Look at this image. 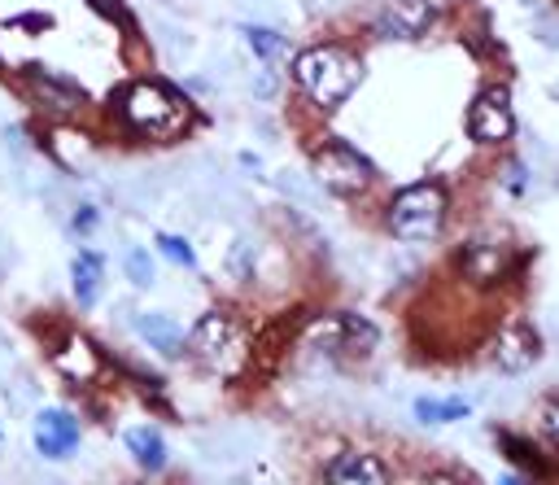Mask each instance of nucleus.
<instances>
[{
	"label": "nucleus",
	"mask_w": 559,
	"mask_h": 485,
	"mask_svg": "<svg viewBox=\"0 0 559 485\" xmlns=\"http://www.w3.org/2000/svg\"><path fill=\"white\" fill-rule=\"evenodd\" d=\"M415 485H459L450 472H424V476H415Z\"/></svg>",
	"instance_id": "22"
},
{
	"label": "nucleus",
	"mask_w": 559,
	"mask_h": 485,
	"mask_svg": "<svg viewBox=\"0 0 559 485\" xmlns=\"http://www.w3.org/2000/svg\"><path fill=\"white\" fill-rule=\"evenodd\" d=\"M118 114L140 131V135H153V140H166V135H179L192 118L188 100L157 83V79H135L122 96H118Z\"/></svg>",
	"instance_id": "2"
},
{
	"label": "nucleus",
	"mask_w": 559,
	"mask_h": 485,
	"mask_svg": "<svg viewBox=\"0 0 559 485\" xmlns=\"http://www.w3.org/2000/svg\"><path fill=\"white\" fill-rule=\"evenodd\" d=\"M314 179L341 197H358L376 184V166L345 140H328L319 153H314Z\"/></svg>",
	"instance_id": "4"
},
{
	"label": "nucleus",
	"mask_w": 559,
	"mask_h": 485,
	"mask_svg": "<svg viewBox=\"0 0 559 485\" xmlns=\"http://www.w3.org/2000/svg\"><path fill=\"white\" fill-rule=\"evenodd\" d=\"M122 267H127V280H131V284H140V288L153 284V258H148L144 249H131Z\"/></svg>",
	"instance_id": "19"
},
{
	"label": "nucleus",
	"mask_w": 559,
	"mask_h": 485,
	"mask_svg": "<svg viewBox=\"0 0 559 485\" xmlns=\"http://www.w3.org/2000/svg\"><path fill=\"white\" fill-rule=\"evenodd\" d=\"M432 17H437L432 0H384V9L376 17V31L384 39H419L432 26Z\"/></svg>",
	"instance_id": "7"
},
{
	"label": "nucleus",
	"mask_w": 559,
	"mask_h": 485,
	"mask_svg": "<svg viewBox=\"0 0 559 485\" xmlns=\"http://www.w3.org/2000/svg\"><path fill=\"white\" fill-rule=\"evenodd\" d=\"M293 74H297V87L319 109H336L362 83V61L341 44H314V48L297 52Z\"/></svg>",
	"instance_id": "1"
},
{
	"label": "nucleus",
	"mask_w": 559,
	"mask_h": 485,
	"mask_svg": "<svg viewBox=\"0 0 559 485\" xmlns=\"http://www.w3.org/2000/svg\"><path fill=\"white\" fill-rule=\"evenodd\" d=\"M135 328H140V336H144L157 354H166V358L183 354V332H179V323H170L166 315H140Z\"/></svg>",
	"instance_id": "12"
},
{
	"label": "nucleus",
	"mask_w": 559,
	"mask_h": 485,
	"mask_svg": "<svg viewBox=\"0 0 559 485\" xmlns=\"http://www.w3.org/2000/svg\"><path fill=\"white\" fill-rule=\"evenodd\" d=\"M511 131H515L511 92H507L502 83H493V87H485V92L472 100V109H467V135H472L476 144H502Z\"/></svg>",
	"instance_id": "6"
},
{
	"label": "nucleus",
	"mask_w": 559,
	"mask_h": 485,
	"mask_svg": "<svg viewBox=\"0 0 559 485\" xmlns=\"http://www.w3.org/2000/svg\"><path fill=\"white\" fill-rule=\"evenodd\" d=\"M498 446H502V450H507V459H511L515 468H524L528 476H546V472H550V463H546V459H542L524 437H515V433H498Z\"/></svg>",
	"instance_id": "16"
},
{
	"label": "nucleus",
	"mask_w": 559,
	"mask_h": 485,
	"mask_svg": "<svg viewBox=\"0 0 559 485\" xmlns=\"http://www.w3.org/2000/svg\"><path fill=\"white\" fill-rule=\"evenodd\" d=\"M96 13H105V17H118V22H127V9H122V0H87Z\"/></svg>",
	"instance_id": "21"
},
{
	"label": "nucleus",
	"mask_w": 559,
	"mask_h": 485,
	"mask_svg": "<svg viewBox=\"0 0 559 485\" xmlns=\"http://www.w3.org/2000/svg\"><path fill=\"white\" fill-rule=\"evenodd\" d=\"M498 485H524V481H515V476H502V481H498Z\"/></svg>",
	"instance_id": "25"
},
{
	"label": "nucleus",
	"mask_w": 559,
	"mask_h": 485,
	"mask_svg": "<svg viewBox=\"0 0 559 485\" xmlns=\"http://www.w3.org/2000/svg\"><path fill=\"white\" fill-rule=\"evenodd\" d=\"M70 284H74V297L83 301V306H92L96 301V293H100V258L96 253H74V262H70Z\"/></svg>",
	"instance_id": "13"
},
{
	"label": "nucleus",
	"mask_w": 559,
	"mask_h": 485,
	"mask_svg": "<svg viewBox=\"0 0 559 485\" xmlns=\"http://www.w3.org/2000/svg\"><path fill=\"white\" fill-rule=\"evenodd\" d=\"M328 485H389V472L367 450H341L328 463Z\"/></svg>",
	"instance_id": "11"
},
{
	"label": "nucleus",
	"mask_w": 559,
	"mask_h": 485,
	"mask_svg": "<svg viewBox=\"0 0 559 485\" xmlns=\"http://www.w3.org/2000/svg\"><path fill=\"white\" fill-rule=\"evenodd\" d=\"M542 433L555 441V402H546V406H542Z\"/></svg>",
	"instance_id": "23"
},
{
	"label": "nucleus",
	"mask_w": 559,
	"mask_h": 485,
	"mask_svg": "<svg viewBox=\"0 0 559 485\" xmlns=\"http://www.w3.org/2000/svg\"><path fill=\"white\" fill-rule=\"evenodd\" d=\"M35 92H39V96H44L52 109H61V114L79 109V100H83V92H79L74 83L57 79V74H35Z\"/></svg>",
	"instance_id": "15"
},
{
	"label": "nucleus",
	"mask_w": 559,
	"mask_h": 485,
	"mask_svg": "<svg viewBox=\"0 0 559 485\" xmlns=\"http://www.w3.org/2000/svg\"><path fill=\"white\" fill-rule=\"evenodd\" d=\"M96 223V214H92V205H83V214H79V232H87Z\"/></svg>",
	"instance_id": "24"
},
{
	"label": "nucleus",
	"mask_w": 559,
	"mask_h": 485,
	"mask_svg": "<svg viewBox=\"0 0 559 485\" xmlns=\"http://www.w3.org/2000/svg\"><path fill=\"white\" fill-rule=\"evenodd\" d=\"M415 415L424 419V424H454V419H463L467 415V402L463 398H419L415 402Z\"/></svg>",
	"instance_id": "17"
},
{
	"label": "nucleus",
	"mask_w": 559,
	"mask_h": 485,
	"mask_svg": "<svg viewBox=\"0 0 559 485\" xmlns=\"http://www.w3.org/2000/svg\"><path fill=\"white\" fill-rule=\"evenodd\" d=\"M183 350H192L201 363H223V358L236 350V323H231L223 310H210V315L183 336Z\"/></svg>",
	"instance_id": "8"
},
{
	"label": "nucleus",
	"mask_w": 559,
	"mask_h": 485,
	"mask_svg": "<svg viewBox=\"0 0 559 485\" xmlns=\"http://www.w3.org/2000/svg\"><path fill=\"white\" fill-rule=\"evenodd\" d=\"M157 245H162V253H166L170 262H179V267H192V262H197V253H192V245H188L183 236H157Z\"/></svg>",
	"instance_id": "20"
},
{
	"label": "nucleus",
	"mask_w": 559,
	"mask_h": 485,
	"mask_svg": "<svg viewBox=\"0 0 559 485\" xmlns=\"http://www.w3.org/2000/svg\"><path fill=\"white\" fill-rule=\"evenodd\" d=\"M441 218H445V188L432 179L411 184L389 201V232L397 240H432L441 232Z\"/></svg>",
	"instance_id": "3"
},
{
	"label": "nucleus",
	"mask_w": 559,
	"mask_h": 485,
	"mask_svg": "<svg viewBox=\"0 0 559 485\" xmlns=\"http://www.w3.org/2000/svg\"><path fill=\"white\" fill-rule=\"evenodd\" d=\"M74 446H79V419L70 411L52 406V411L35 415V450L44 459H66Z\"/></svg>",
	"instance_id": "9"
},
{
	"label": "nucleus",
	"mask_w": 559,
	"mask_h": 485,
	"mask_svg": "<svg viewBox=\"0 0 559 485\" xmlns=\"http://www.w3.org/2000/svg\"><path fill=\"white\" fill-rule=\"evenodd\" d=\"M127 450H131L135 463H144L148 472L166 468V441L157 437V428H131V433H127Z\"/></svg>",
	"instance_id": "14"
},
{
	"label": "nucleus",
	"mask_w": 559,
	"mask_h": 485,
	"mask_svg": "<svg viewBox=\"0 0 559 485\" xmlns=\"http://www.w3.org/2000/svg\"><path fill=\"white\" fill-rule=\"evenodd\" d=\"M310 345L328 358H367L380 345V332L362 315H328L310 323Z\"/></svg>",
	"instance_id": "5"
},
{
	"label": "nucleus",
	"mask_w": 559,
	"mask_h": 485,
	"mask_svg": "<svg viewBox=\"0 0 559 485\" xmlns=\"http://www.w3.org/2000/svg\"><path fill=\"white\" fill-rule=\"evenodd\" d=\"M537 354H542V341H537V332L528 323H507L498 332V341H493V363L502 371H524V367L537 363Z\"/></svg>",
	"instance_id": "10"
},
{
	"label": "nucleus",
	"mask_w": 559,
	"mask_h": 485,
	"mask_svg": "<svg viewBox=\"0 0 559 485\" xmlns=\"http://www.w3.org/2000/svg\"><path fill=\"white\" fill-rule=\"evenodd\" d=\"M245 39H249V48H258V57H266V61L284 52V35H275V31H266V26H249Z\"/></svg>",
	"instance_id": "18"
}]
</instances>
